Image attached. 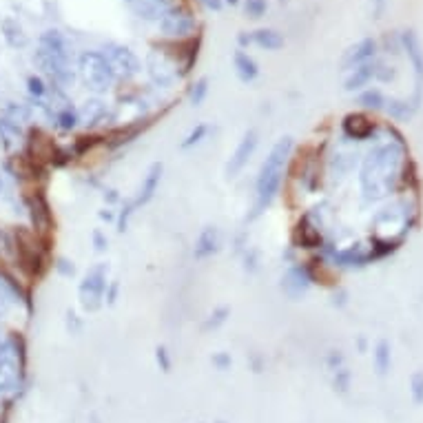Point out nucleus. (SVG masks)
Listing matches in <instances>:
<instances>
[{
  "label": "nucleus",
  "mask_w": 423,
  "mask_h": 423,
  "mask_svg": "<svg viewBox=\"0 0 423 423\" xmlns=\"http://www.w3.org/2000/svg\"><path fill=\"white\" fill-rule=\"evenodd\" d=\"M406 158L408 146L394 140L368 151L359 169V186L366 204L379 202L397 189V182L404 177Z\"/></svg>",
  "instance_id": "1"
},
{
  "label": "nucleus",
  "mask_w": 423,
  "mask_h": 423,
  "mask_svg": "<svg viewBox=\"0 0 423 423\" xmlns=\"http://www.w3.org/2000/svg\"><path fill=\"white\" fill-rule=\"evenodd\" d=\"M295 149V140L293 136H282L271 151L266 153V158L257 171L255 177V202L251 213L247 215V222H255L259 215H264L271 209V204L277 199L279 191H282V182H284V173L286 166L291 162V155Z\"/></svg>",
  "instance_id": "2"
},
{
  "label": "nucleus",
  "mask_w": 423,
  "mask_h": 423,
  "mask_svg": "<svg viewBox=\"0 0 423 423\" xmlns=\"http://www.w3.org/2000/svg\"><path fill=\"white\" fill-rule=\"evenodd\" d=\"M34 60L58 89H66L74 84L76 71L71 64V49L62 31L58 29L42 31L38 38V49L34 54Z\"/></svg>",
  "instance_id": "3"
},
{
  "label": "nucleus",
  "mask_w": 423,
  "mask_h": 423,
  "mask_svg": "<svg viewBox=\"0 0 423 423\" xmlns=\"http://www.w3.org/2000/svg\"><path fill=\"white\" fill-rule=\"evenodd\" d=\"M27 368V354L25 342L18 335L0 339V397L16 394L25 386V370Z\"/></svg>",
  "instance_id": "4"
},
{
  "label": "nucleus",
  "mask_w": 423,
  "mask_h": 423,
  "mask_svg": "<svg viewBox=\"0 0 423 423\" xmlns=\"http://www.w3.org/2000/svg\"><path fill=\"white\" fill-rule=\"evenodd\" d=\"M78 71H80V78H82L84 86L94 94H106L118 78L116 71H114V66H111V62H109V58L102 51H96V49H89V51L80 54Z\"/></svg>",
  "instance_id": "5"
},
{
  "label": "nucleus",
  "mask_w": 423,
  "mask_h": 423,
  "mask_svg": "<svg viewBox=\"0 0 423 423\" xmlns=\"http://www.w3.org/2000/svg\"><path fill=\"white\" fill-rule=\"evenodd\" d=\"M109 264L106 262H98L89 269L82 277V282L78 284V299L84 313H98V310L104 306V297H106V286H109Z\"/></svg>",
  "instance_id": "6"
},
{
  "label": "nucleus",
  "mask_w": 423,
  "mask_h": 423,
  "mask_svg": "<svg viewBox=\"0 0 423 423\" xmlns=\"http://www.w3.org/2000/svg\"><path fill=\"white\" fill-rule=\"evenodd\" d=\"M313 284H315L313 266L308 262H293L279 279V291L291 302H299L308 295Z\"/></svg>",
  "instance_id": "7"
},
{
  "label": "nucleus",
  "mask_w": 423,
  "mask_h": 423,
  "mask_svg": "<svg viewBox=\"0 0 423 423\" xmlns=\"http://www.w3.org/2000/svg\"><path fill=\"white\" fill-rule=\"evenodd\" d=\"M293 247L306 251H315L324 247V222L322 215L317 213V206L299 217V222L293 229Z\"/></svg>",
  "instance_id": "8"
},
{
  "label": "nucleus",
  "mask_w": 423,
  "mask_h": 423,
  "mask_svg": "<svg viewBox=\"0 0 423 423\" xmlns=\"http://www.w3.org/2000/svg\"><path fill=\"white\" fill-rule=\"evenodd\" d=\"M158 25H160L162 36L175 38V40H186V38H191V36L195 34V29H197V20H195V16H193L186 7H182V5H171V7L162 14V18L158 20Z\"/></svg>",
  "instance_id": "9"
},
{
  "label": "nucleus",
  "mask_w": 423,
  "mask_h": 423,
  "mask_svg": "<svg viewBox=\"0 0 423 423\" xmlns=\"http://www.w3.org/2000/svg\"><path fill=\"white\" fill-rule=\"evenodd\" d=\"M111 66H114V71L116 76L124 78V80H131V78H136L140 71H142V62L140 58L133 54L129 47H124V44H118V42H109L104 44V51H102Z\"/></svg>",
  "instance_id": "10"
},
{
  "label": "nucleus",
  "mask_w": 423,
  "mask_h": 423,
  "mask_svg": "<svg viewBox=\"0 0 423 423\" xmlns=\"http://www.w3.org/2000/svg\"><path fill=\"white\" fill-rule=\"evenodd\" d=\"M402 36V49L408 54V60L414 69V96L412 100L421 106L423 102V44L414 29H406Z\"/></svg>",
  "instance_id": "11"
},
{
  "label": "nucleus",
  "mask_w": 423,
  "mask_h": 423,
  "mask_svg": "<svg viewBox=\"0 0 423 423\" xmlns=\"http://www.w3.org/2000/svg\"><path fill=\"white\" fill-rule=\"evenodd\" d=\"M257 146H259V131L257 129H249L242 136V140L237 142L235 151L231 153V158L227 162V171L224 173H227L229 180H231V177H237L244 169L249 166V162L255 155Z\"/></svg>",
  "instance_id": "12"
},
{
  "label": "nucleus",
  "mask_w": 423,
  "mask_h": 423,
  "mask_svg": "<svg viewBox=\"0 0 423 423\" xmlns=\"http://www.w3.org/2000/svg\"><path fill=\"white\" fill-rule=\"evenodd\" d=\"M330 262L337 266V269H364L370 262H374V253L372 249H364L362 244H352L348 249H330L328 251Z\"/></svg>",
  "instance_id": "13"
},
{
  "label": "nucleus",
  "mask_w": 423,
  "mask_h": 423,
  "mask_svg": "<svg viewBox=\"0 0 423 423\" xmlns=\"http://www.w3.org/2000/svg\"><path fill=\"white\" fill-rule=\"evenodd\" d=\"M162 173H164V164L162 162H153L149 166V171L142 177V184L136 191V197L129 202L133 211H138L140 206H146L151 199L155 197V191H158V186L162 182Z\"/></svg>",
  "instance_id": "14"
},
{
  "label": "nucleus",
  "mask_w": 423,
  "mask_h": 423,
  "mask_svg": "<svg viewBox=\"0 0 423 423\" xmlns=\"http://www.w3.org/2000/svg\"><path fill=\"white\" fill-rule=\"evenodd\" d=\"M377 49H379V42H377L374 38H362L359 42H354L352 47H348V49L344 51L342 69L350 71V69H354V66H359V64H366V62L374 60Z\"/></svg>",
  "instance_id": "15"
},
{
  "label": "nucleus",
  "mask_w": 423,
  "mask_h": 423,
  "mask_svg": "<svg viewBox=\"0 0 423 423\" xmlns=\"http://www.w3.org/2000/svg\"><path fill=\"white\" fill-rule=\"evenodd\" d=\"M146 71H149L151 82L162 86V89H169L177 78H180L175 66L162 54H155V51L149 54V58H146Z\"/></svg>",
  "instance_id": "16"
},
{
  "label": "nucleus",
  "mask_w": 423,
  "mask_h": 423,
  "mask_svg": "<svg viewBox=\"0 0 423 423\" xmlns=\"http://www.w3.org/2000/svg\"><path fill=\"white\" fill-rule=\"evenodd\" d=\"M342 131L348 140H370L377 133V122H372L366 114H348L342 120Z\"/></svg>",
  "instance_id": "17"
},
{
  "label": "nucleus",
  "mask_w": 423,
  "mask_h": 423,
  "mask_svg": "<svg viewBox=\"0 0 423 423\" xmlns=\"http://www.w3.org/2000/svg\"><path fill=\"white\" fill-rule=\"evenodd\" d=\"M222 251V233L217 227H204L199 231L195 247H193V259L197 262H206L213 255H217Z\"/></svg>",
  "instance_id": "18"
},
{
  "label": "nucleus",
  "mask_w": 423,
  "mask_h": 423,
  "mask_svg": "<svg viewBox=\"0 0 423 423\" xmlns=\"http://www.w3.org/2000/svg\"><path fill=\"white\" fill-rule=\"evenodd\" d=\"M357 153H350V151H337L332 153L328 158V171L330 175L335 177V180H344V177L348 173L354 171V166H357Z\"/></svg>",
  "instance_id": "19"
},
{
  "label": "nucleus",
  "mask_w": 423,
  "mask_h": 423,
  "mask_svg": "<svg viewBox=\"0 0 423 423\" xmlns=\"http://www.w3.org/2000/svg\"><path fill=\"white\" fill-rule=\"evenodd\" d=\"M374 69H377V62L374 60L354 66V69L348 71V76L344 80V89H346V91H359V89H364L374 78Z\"/></svg>",
  "instance_id": "20"
},
{
  "label": "nucleus",
  "mask_w": 423,
  "mask_h": 423,
  "mask_svg": "<svg viewBox=\"0 0 423 423\" xmlns=\"http://www.w3.org/2000/svg\"><path fill=\"white\" fill-rule=\"evenodd\" d=\"M386 114L397 120V122H410L414 118V114L419 111V104L410 98V100H402V98H386Z\"/></svg>",
  "instance_id": "21"
},
{
  "label": "nucleus",
  "mask_w": 423,
  "mask_h": 423,
  "mask_svg": "<svg viewBox=\"0 0 423 423\" xmlns=\"http://www.w3.org/2000/svg\"><path fill=\"white\" fill-rule=\"evenodd\" d=\"M131 7L142 20H160L162 14L171 7V0H133Z\"/></svg>",
  "instance_id": "22"
},
{
  "label": "nucleus",
  "mask_w": 423,
  "mask_h": 423,
  "mask_svg": "<svg viewBox=\"0 0 423 423\" xmlns=\"http://www.w3.org/2000/svg\"><path fill=\"white\" fill-rule=\"evenodd\" d=\"M80 122L86 126V129H94L98 124H102V120L106 118V104L98 98H89L84 102V106L80 109Z\"/></svg>",
  "instance_id": "23"
},
{
  "label": "nucleus",
  "mask_w": 423,
  "mask_h": 423,
  "mask_svg": "<svg viewBox=\"0 0 423 423\" xmlns=\"http://www.w3.org/2000/svg\"><path fill=\"white\" fill-rule=\"evenodd\" d=\"M233 66H235V74H237V78L242 80V82H253V80H257V76H259V66H257V62L247 54V51H242V49H237L235 51V56H233Z\"/></svg>",
  "instance_id": "24"
},
{
  "label": "nucleus",
  "mask_w": 423,
  "mask_h": 423,
  "mask_svg": "<svg viewBox=\"0 0 423 423\" xmlns=\"http://www.w3.org/2000/svg\"><path fill=\"white\" fill-rule=\"evenodd\" d=\"M251 44H257L259 49H266V51H279L286 44V40L275 29H257L251 34Z\"/></svg>",
  "instance_id": "25"
},
{
  "label": "nucleus",
  "mask_w": 423,
  "mask_h": 423,
  "mask_svg": "<svg viewBox=\"0 0 423 423\" xmlns=\"http://www.w3.org/2000/svg\"><path fill=\"white\" fill-rule=\"evenodd\" d=\"M372 364L379 377H386L392 368V348L386 339H379L372 350Z\"/></svg>",
  "instance_id": "26"
},
{
  "label": "nucleus",
  "mask_w": 423,
  "mask_h": 423,
  "mask_svg": "<svg viewBox=\"0 0 423 423\" xmlns=\"http://www.w3.org/2000/svg\"><path fill=\"white\" fill-rule=\"evenodd\" d=\"M0 31H3V36H5L9 47H16L18 49V47H25V44H27L25 31H22V27L18 25V20H14L11 16L3 18V22H0Z\"/></svg>",
  "instance_id": "27"
},
{
  "label": "nucleus",
  "mask_w": 423,
  "mask_h": 423,
  "mask_svg": "<svg viewBox=\"0 0 423 423\" xmlns=\"http://www.w3.org/2000/svg\"><path fill=\"white\" fill-rule=\"evenodd\" d=\"M22 138V126L20 122L7 118V116H0V142H3L5 149H14Z\"/></svg>",
  "instance_id": "28"
},
{
  "label": "nucleus",
  "mask_w": 423,
  "mask_h": 423,
  "mask_svg": "<svg viewBox=\"0 0 423 423\" xmlns=\"http://www.w3.org/2000/svg\"><path fill=\"white\" fill-rule=\"evenodd\" d=\"M34 222L38 224L40 231H49L54 224V215L49 211V202L42 195H34Z\"/></svg>",
  "instance_id": "29"
},
{
  "label": "nucleus",
  "mask_w": 423,
  "mask_h": 423,
  "mask_svg": "<svg viewBox=\"0 0 423 423\" xmlns=\"http://www.w3.org/2000/svg\"><path fill=\"white\" fill-rule=\"evenodd\" d=\"M54 124L62 131V133H71L78 124H80V116L78 111L71 104H64L60 111H56L54 116Z\"/></svg>",
  "instance_id": "30"
},
{
  "label": "nucleus",
  "mask_w": 423,
  "mask_h": 423,
  "mask_svg": "<svg viewBox=\"0 0 423 423\" xmlns=\"http://www.w3.org/2000/svg\"><path fill=\"white\" fill-rule=\"evenodd\" d=\"M357 104H362V106L368 109V111H382V109L386 106V96L382 94V89L370 86V89H366V91L359 94Z\"/></svg>",
  "instance_id": "31"
},
{
  "label": "nucleus",
  "mask_w": 423,
  "mask_h": 423,
  "mask_svg": "<svg viewBox=\"0 0 423 423\" xmlns=\"http://www.w3.org/2000/svg\"><path fill=\"white\" fill-rule=\"evenodd\" d=\"M231 317V308L229 306H217L213 313H209V317L204 319L202 324V332H211V330H217L222 328Z\"/></svg>",
  "instance_id": "32"
},
{
  "label": "nucleus",
  "mask_w": 423,
  "mask_h": 423,
  "mask_svg": "<svg viewBox=\"0 0 423 423\" xmlns=\"http://www.w3.org/2000/svg\"><path fill=\"white\" fill-rule=\"evenodd\" d=\"M350 386H352V372L346 366L332 372V390L339 392V394H348Z\"/></svg>",
  "instance_id": "33"
},
{
  "label": "nucleus",
  "mask_w": 423,
  "mask_h": 423,
  "mask_svg": "<svg viewBox=\"0 0 423 423\" xmlns=\"http://www.w3.org/2000/svg\"><path fill=\"white\" fill-rule=\"evenodd\" d=\"M206 96H209V78H199V80H195L193 84H191V89H189V102L193 104V106H199L204 100H206Z\"/></svg>",
  "instance_id": "34"
},
{
  "label": "nucleus",
  "mask_w": 423,
  "mask_h": 423,
  "mask_svg": "<svg viewBox=\"0 0 423 423\" xmlns=\"http://www.w3.org/2000/svg\"><path fill=\"white\" fill-rule=\"evenodd\" d=\"M209 131H211V126L209 124H195V129H191V133H189V136L182 140V144H180V149L182 151H186V149H193L195 144H199V142H202L206 136H209Z\"/></svg>",
  "instance_id": "35"
},
{
  "label": "nucleus",
  "mask_w": 423,
  "mask_h": 423,
  "mask_svg": "<svg viewBox=\"0 0 423 423\" xmlns=\"http://www.w3.org/2000/svg\"><path fill=\"white\" fill-rule=\"evenodd\" d=\"M259 264H262V255L255 247H249L247 251L242 253V266L244 271H247L249 275H255L259 271Z\"/></svg>",
  "instance_id": "36"
},
{
  "label": "nucleus",
  "mask_w": 423,
  "mask_h": 423,
  "mask_svg": "<svg viewBox=\"0 0 423 423\" xmlns=\"http://www.w3.org/2000/svg\"><path fill=\"white\" fill-rule=\"evenodd\" d=\"M410 394L417 406H423V372L421 370H417L410 377Z\"/></svg>",
  "instance_id": "37"
},
{
  "label": "nucleus",
  "mask_w": 423,
  "mask_h": 423,
  "mask_svg": "<svg viewBox=\"0 0 423 423\" xmlns=\"http://www.w3.org/2000/svg\"><path fill=\"white\" fill-rule=\"evenodd\" d=\"M27 89H29V96L34 100H44V96H47V84H44V80L38 76L27 78Z\"/></svg>",
  "instance_id": "38"
},
{
  "label": "nucleus",
  "mask_w": 423,
  "mask_h": 423,
  "mask_svg": "<svg viewBox=\"0 0 423 423\" xmlns=\"http://www.w3.org/2000/svg\"><path fill=\"white\" fill-rule=\"evenodd\" d=\"M266 9H269V3L266 0H244V11H247L249 18H262L266 14Z\"/></svg>",
  "instance_id": "39"
},
{
  "label": "nucleus",
  "mask_w": 423,
  "mask_h": 423,
  "mask_svg": "<svg viewBox=\"0 0 423 423\" xmlns=\"http://www.w3.org/2000/svg\"><path fill=\"white\" fill-rule=\"evenodd\" d=\"M5 116L16 120V122H27L29 120V109L25 104H16V102H9V106L5 109Z\"/></svg>",
  "instance_id": "40"
},
{
  "label": "nucleus",
  "mask_w": 423,
  "mask_h": 423,
  "mask_svg": "<svg viewBox=\"0 0 423 423\" xmlns=\"http://www.w3.org/2000/svg\"><path fill=\"white\" fill-rule=\"evenodd\" d=\"M155 364H158V368L162 370V372H171V368H173V359H171V352H169V348L166 346H158L155 348Z\"/></svg>",
  "instance_id": "41"
},
{
  "label": "nucleus",
  "mask_w": 423,
  "mask_h": 423,
  "mask_svg": "<svg viewBox=\"0 0 423 423\" xmlns=\"http://www.w3.org/2000/svg\"><path fill=\"white\" fill-rule=\"evenodd\" d=\"M344 366H346V357H344L342 350H330V352L326 354V368H328L330 372H335V370H339V368H344Z\"/></svg>",
  "instance_id": "42"
},
{
  "label": "nucleus",
  "mask_w": 423,
  "mask_h": 423,
  "mask_svg": "<svg viewBox=\"0 0 423 423\" xmlns=\"http://www.w3.org/2000/svg\"><path fill=\"white\" fill-rule=\"evenodd\" d=\"M374 78L379 80V82H392L397 78V71H394V66H390L386 62H377Z\"/></svg>",
  "instance_id": "43"
},
{
  "label": "nucleus",
  "mask_w": 423,
  "mask_h": 423,
  "mask_svg": "<svg viewBox=\"0 0 423 423\" xmlns=\"http://www.w3.org/2000/svg\"><path fill=\"white\" fill-rule=\"evenodd\" d=\"M211 364H213L215 370L227 372V370H231V366H233V359H231L229 352H215L213 357H211Z\"/></svg>",
  "instance_id": "44"
},
{
  "label": "nucleus",
  "mask_w": 423,
  "mask_h": 423,
  "mask_svg": "<svg viewBox=\"0 0 423 423\" xmlns=\"http://www.w3.org/2000/svg\"><path fill=\"white\" fill-rule=\"evenodd\" d=\"M118 297H120V282H118V279H111V282H109V286H106V297H104V304H106V306H116Z\"/></svg>",
  "instance_id": "45"
},
{
  "label": "nucleus",
  "mask_w": 423,
  "mask_h": 423,
  "mask_svg": "<svg viewBox=\"0 0 423 423\" xmlns=\"http://www.w3.org/2000/svg\"><path fill=\"white\" fill-rule=\"evenodd\" d=\"M56 271L60 273V275H64V277H71L74 273H76V266H74V262H69V259H64V257H60L56 264Z\"/></svg>",
  "instance_id": "46"
},
{
  "label": "nucleus",
  "mask_w": 423,
  "mask_h": 423,
  "mask_svg": "<svg viewBox=\"0 0 423 423\" xmlns=\"http://www.w3.org/2000/svg\"><path fill=\"white\" fill-rule=\"evenodd\" d=\"M91 239H94V247H96L98 253H104V251L109 249V237H106L100 229H96V231L91 233Z\"/></svg>",
  "instance_id": "47"
},
{
  "label": "nucleus",
  "mask_w": 423,
  "mask_h": 423,
  "mask_svg": "<svg viewBox=\"0 0 423 423\" xmlns=\"http://www.w3.org/2000/svg\"><path fill=\"white\" fill-rule=\"evenodd\" d=\"M82 319L76 315V313H71V310H69V313H66V330H69L71 332V335H78V332L82 330Z\"/></svg>",
  "instance_id": "48"
},
{
  "label": "nucleus",
  "mask_w": 423,
  "mask_h": 423,
  "mask_svg": "<svg viewBox=\"0 0 423 423\" xmlns=\"http://www.w3.org/2000/svg\"><path fill=\"white\" fill-rule=\"evenodd\" d=\"M104 202H106V204H116V202H120L118 191H116V189H106V191H104Z\"/></svg>",
  "instance_id": "49"
},
{
  "label": "nucleus",
  "mask_w": 423,
  "mask_h": 423,
  "mask_svg": "<svg viewBox=\"0 0 423 423\" xmlns=\"http://www.w3.org/2000/svg\"><path fill=\"white\" fill-rule=\"evenodd\" d=\"M204 7H209V9H213V11H219L222 7H224V0H199Z\"/></svg>",
  "instance_id": "50"
},
{
  "label": "nucleus",
  "mask_w": 423,
  "mask_h": 423,
  "mask_svg": "<svg viewBox=\"0 0 423 423\" xmlns=\"http://www.w3.org/2000/svg\"><path fill=\"white\" fill-rule=\"evenodd\" d=\"M9 302H11V299H9V297H7V295L3 293V291H0V319H3V317H5V313H7V308H9Z\"/></svg>",
  "instance_id": "51"
},
{
  "label": "nucleus",
  "mask_w": 423,
  "mask_h": 423,
  "mask_svg": "<svg viewBox=\"0 0 423 423\" xmlns=\"http://www.w3.org/2000/svg\"><path fill=\"white\" fill-rule=\"evenodd\" d=\"M346 297H348V295H346V293L342 291V293H339V299H337V297L332 299V306H337V308H344V306L348 304V299H346Z\"/></svg>",
  "instance_id": "52"
},
{
  "label": "nucleus",
  "mask_w": 423,
  "mask_h": 423,
  "mask_svg": "<svg viewBox=\"0 0 423 423\" xmlns=\"http://www.w3.org/2000/svg\"><path fill=\"white\" fill-rule=\"evenodd\" d=\"M251 364H253V372H262V370H264V366H262V362H259L257 354H251Z\"/></svg>",
  "instance_id": "53"
},
{
  "label": "nucleus",
  "mask_w": 423,
  "mask_h": 423,
  "mask_svg": "<svg viewBox=\"0 0 423 423\" xmlns=\"http://www.w3.org/2000/svg\"><path fill=\"white\" fill-rule=\"evenodd\" d=\"M237 40H239V44H242V47H247V44H251V34L242 31V34L237 36Z\"/></svg>",
  "instance_id": "54"
},
{
  "label": "nucleus",
  "mask_w": 423,
  "mask_h": 423,
  "mask_svg": "<svg viewBox=\"0 0 423 423\" xmlns=\"http://www.w3.org/2000/svg\"><path fill=\"white\" fill-rule=\"evenodd\" d=\"M227 3H229V5H231V7H235V5H237V3H239V0H227Z\"/></svg>",
  "instance_id": "55"
},
{
  "label": "nucleus",
  "mask_w": 423,
  "mask_h": 423,
  "mask_svg": "<svg viewBox=\"0 0 423 423\" xmlns=\"http://www.w3.org/2000/svg\"><path fill=\"white\" fill-rule=\"evenodd\" d=\"M91 421H94V423H100V419H98V414H91Z\"/></svg>",
  "instance_id": "56"
},
{
  "label": "nucleus",
  "mask_w": 423,
  "mask_h": 423,
  "mask_svg": "<svg viewBox=\"0 0 423 423\" xmlns=\"http://www.w3.org/2000/svg\"><path fill=\"white\" fill-rule=\"evenodd\" d=\"M372 3H374V5H379V7H382V5H384V0H372Z\"/></svg>",
  "instance_id": "57"
},
{
  "label": "nucleus",
  "mask_w": 423,
  "mask_h": 423,
  "mask_svg": "<svg viewBox=\"0 0 423 423\" xmlns=\"http://www.w3.org/2000/svg\"><path fill=\"white\" fill-rule=\"evenodd\" d=\"M0 193H3V177H0Z\"/></svg>",
  "instance_id": "58"
},
{
  "label": "nucleus",
  "mask_w": 423,
  "mask_h": 423,
  "mask_svg": "<svg viewBox=\"0 0 423 423\" xmlns=\"http://www.w3.org/2000/svg\"><path fill=\"white\" fill-rule=\"evenodd\" d=\"M0 423H7V419H3V417H0Z\"/></svg>",
  "instance_id": "59"
},
{
  "label": "nucleus",
  "mask_w": 423,
  "mask_h": 423,
  "mask_svg": "<svg viewBox=\"0 0 423 423\" xmlns=\"http://www.w3.org/2000/svg\"><path fill=\"white\" fill-rule=\"evenodd\" d=\"M215 423H227V421H215Z\"/></svg>",
  "instance_id": "60"
},
{
  "label": "nucleus",
  "mask_w": 423,
  "mask_h": 423,
  "mask_svg": "<svg viewBox=\"0 0 423 423\" xmlns=\"http://www.w3.org/2000/svg\"><path fill=\"white\" fill-rule=\"evenodd\" d=\"M282 3H284V0H282Z\"/></svg>",
  "instance_id": "61"
}]
</instances>
